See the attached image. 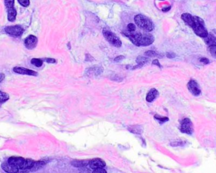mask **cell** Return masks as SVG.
<instances>
[{
	"instance_id": "obj_23",
	"label": "cell",
	"mask_w": 216,
	"mask_h": 173,
	"mask_svg": "<svg viewBox=\"0 0 216 173\" xmlns=\"http://www.w3.org/2000/svg\"><path fill=\"white\" fill-rule=\"evenodd\" d=\"M30 63L36 67H41L43 64V61L41 59L37 58H33L30 61Z\"/></svg>"
},
{
	"instance_id": "obj_28",
	"label": "cell",
	"mask_w": 216,
	"mask_h": 173,
	"mask_svg": "<svg viewBox=\"0 0 216 173\" xmlns=\"http://www.w3.org/2000/svg\"><path fill=\"white\" fill-rule=\"evenodd\" d=\"M127 30L129 32H134L136 30V26L135 24L130 23L127 25Z\"/></svg>"
},
{
	"instance_id": "obj_17",
	"label": "cell",
	"mask_w": 216,
	"mask_h": 173,
	"mask_svg": "<svg viewBox=\"0 0 216 173\" xmlns=\"http://www.w3.org/2000/svg\"><path fill=\"white\" fill-rule=\"evenodd\" d=\"M45 165V162H44L43 161H35L33 166L32 167L31 169H30V171H31V172L37 171L39 170L40 169H41L42 167H43Z\"/></svg>"
},
{
	"instance_id": "obj_30",
	"label": "cell",
	"mask_w": 216,
	"mask_h": 173,
	"mask_svg": "<svg viewBox=\"0 0 216 173\" xmlns=\"http://www.w3.org/2000/svg\"><path fill=\"white\" fill-rule=\"evenodd\" d=\"M92 173H107V172L103 168H98L94 169L93 171H92Z\"/></svg>"
},
{
	"instance_id": "obj_12",
	"label": "cell",
	"mask_w": 216,
	"mask_h": 173,
	"mask_svg": "<svg viewBox=\"0 0 216 173\" xmlns=\"http://www.w3.org/2000/svg\"><path fill=\"white\" fill-rule=\"evenodd\" d=\"M2 167L3 171L8 173H17L19 170V168L10 164L7 161L2 163Z\"/></svg>"
},
{
	"instance_id": "obj_16",
	"label": "cell",
	"mask_w": 216,
	"mask_h": 173,
	"mask_svg": "<svg viewBox=\"0 0 216 173\" xmlns=\"http://www.w3.org/2000/svg\"><path fill=\"white\" fill-rule=\"evenodd\" d=\"M34 161L31 159H25L23 164L19 169H24V170H29L32 168L34 164Z\"/></svg>"
},
{
	"instance_id": "obj_33",
	"label": "cell",
	"mask_w": 216,
	"mask_h": 173,
	"mask_svg": "<svg viewBox=\"0 0 216 173\" xmlns=\"http://www.w3.org/2000/svg\"><path fill=\"white\" fill-rule=\"evenodd\" d=\"M166 56L169 59H171V58H174L176 56V54L173 53H166Z\"/></svg>"
},
{
	"instance_id": "obj_15",
	"label": "cell",
	"mask_w": 216,
	"mask_h": 173,
	"mask_svg": "<svg viewBox=\"0 0 216 173\" xmlns=\"http://www.w3.org/2000/svg\"><path fill=\"white\" fill-rule=\"evenodd\" d=\"M181 19L190 27H192L193 26V16L189 13H183L181 15Z\"/></svg>"
},
{
	"instance_id": "obj_8",
	"label": "cell",
	"mask_w": 216,
	"mask_h": 173,
	"mask_svg": "<svg viewBox=\"0 0 216 173\" xmlns=\"http://www.w3.org/2000/svg\"><path fill=\"white\" fill-rule=\"evenodd\" d=\"M89 166L91 169L94 170L98 168H104L106 166V162L101 159L96 158L90 160Z\"/></svg>"
},
{
	"instance_id": "obj_37",
	"label": "cell",
	"mask_w": 216,
	"mask_h": 173,
	"mask_svg": "<svg viewBox=\"0 0 216 173\" xmlns=\"http://www.w3.org/2000/svg\"><path fill=\"white\" fill-rule=\"evenodd\" d=\"M5 78V75L3 73H0V82H2Z\"/></svg>"
},
{
	"instance_id": "obj_22",
	"label": "cell",
	"mask_w": 216,
	"mask_h": 173,
	"mask_svg": "<svg viewBox=\"0 0 216 173\" xmlns=\"http://www.w3.org/2000/svg\"><path fill=\"white\" fill-rule=\"evenodd\" d=\"M128 129L132 133H136V134H140L142 132V128H140L139 126H132V127H129Z\"/></svg>"
},
{
	"instance_id": "obj_14",
	"label": "cell",
	"mask_w": 216,
	"mask_h": 173,
	"mask_svg": "<svg viewBox=\"0 0 216 173\" xmlns=\"http://www.w3.org/2000/svg\"><path fill=\"white\" fill-rule=\"evenodd\" d=\"M89 160H77V159H75L73 160L71 162V164L73 166L76 167H84L87 166L89 165Z\"/></svg>"
},
{
	"instance_id": "obj_7",
	"label": "cell",
	"mask_w": 216,
	"mask_h": 173,
	"mask_svg": "<svg viewBox=\"0 0 216 173\" xmlns=\"http://www.w3.org/2000/svg\"><path fill=\"white\" fill-rule=\"evenodd\" d=\"M37 38L33 35H30L27 37L24 41V44L28 50L34 49L37 44Z\"/></svg>"
},
{
	"instance_id": "obj_4",
	"label": "cell",
	"mask_w": 216,
	"mask_h": 173,
	"mask_svg": "<svg viewBox=\"0 0 216 173\" xmlns=\"http://www.w3.org/2000/svg\"><path fill=\"white\" fill-rule=\"evenodd\" d=\"M102 34L105 39L109 42L111 45L116 48H120L121 46V41L119 38L116 36L114 33L108 28H104L102 30Z\"/></svg>"
},
{
	"instance_id": "obj_31",
	"label": "cell",
	"mask_w": 216,
	"mask_h": 173,
	"mask_svg": "<svg viewBox=\"0 0 216 173\" xmlns=\"http://www.w3.org/2000/svg\"><path fill=\"white\" fill-rule=\"evenodd\" d=\"M123 59H125V56H123V55H120V56H117L116 58H115L114 59V62L118 63V62L121 61Z\"/></svg>"
},
{
	"instance_id": "obj_20",
	"label": "cell",
	"mask_w": 216,
	"mask_h": 173,
	"mask_svg": "<svg viewBox=\"0 0 216 173\" xmlns=\"http://www.w3.org/2000/svg\"><path fill=\"white\" fill-rule=\"evenodd\" d=\"M149 61H150L149 58H146V57H144V56H141L137 57V58L136 59V62L137 63V64H139L142 67L145 64H146L147 63L149 62Z\"/></svg>"
},
{
	"instance_id": "obj_10",
	"label": "cell",
	"mask_w": 216,
	"mask_h": 173,
	"mask_svg": "<svg viewBox=\"0 0 216 173\" xmlns=\"http://www.w3.org/2000/svg\"><path fill=\"white\" fill-rule=\"evenodd\" d=\"M13 71L15 73H17L20 75H30V76H37L38 75V73L35 71L29 70L25 68H23V67H15L13 68Z\"/></svg>"
},
{
	"instance_id": "obj_25",
	"label": "cell",
	"mask_w": 216,
	"mask_h": 173,
	"mask_svg": "<svg viewBox=\"0 0 216 173\" xmlns=\"http://www.w3.org/2000/svg\"><path fill=\"white\" fill-rule=\"evenodd\" d=\"M15 0H5V5L6 8V10H9L14 8Z\"/></svg>"
},
{
	"instance_id": "obj_24",
	"label": "cell",
	"mask_w": 216,
	"mask_h": 173,
	"mask_svg": "<svg viewBox=\"0 0 216 173\" xmlns=\"http://www.w3.org/2000/svg\"><path fill=\"white\" fill-rule=\"evenodd\" d=\"M144 54H145L146 56H148V57H150V58H153V57L162 58V56H160V54H159L158 53H157L156 51H152V50L147 51L145 52Z\"/></svg>"
},
{
	"instance_id": "obj_21",
	"label": "cell",
	"mask_w": 216,
	"mask_h": 173,
	"mask_svg": "<svg viewBox=\"0 0 216 173\" xmlns=\"http://www.w3.org/2000/svg\"><path fill=\"white\" fill-rule=\"evenodd\" d=\"M10 99V96L7 93L0 91V103H4Z\"/></svg>"
},
{
	"instance_id": "obj_34",
	"label": "cell",
	"mask_w": 216,
	"mask_h": 173,
	"mask_svg": "<svg viewBox=\"0 0 216 173\" xmlns=\"http://www.w3.org/2000/svg\"><path fill=\"white\" fill-rule=\"evenodd\" d=\"M152 65H156L158 67H159V68L161 67V65H160V63L158 59H154L153 61H152Z\"/></svg>"
},
{
	"instance_id": "obj_19",
	"label": "cell",
	"mask_w": 216,
	"mask_h": 173,
	"mask_svg": "<svg viewBox=\"0 0 216 173\" xmlns=\"http://www.w3.org/2000/svg\"><path fill=\"white\" fill-rule=\"evenodd\" d=\"M204 41L209 47L216 45V37L212 34H208V36L204 38Z\"/></svg>"
},
{
	"instance_id": "obj_13",
	"label": "cell",
	"mask_w": 216,
	"mask_h": 173,
	"mask_svg": "<svg viewBox=\"0 0 216 173\" xmlns=\"http://www.w3.org/2000/svg\"><path fill=\"white\" fill-rule=\"evenodd\" d=\"M159 95V92L156 89H152L149 90L146 96V101L148 102H152L155 100Z\"/></svg>"
},
{
	"instance_id": "obj_3",
	"label": "cell",
	"mask_w": 216,
	"mask_h": 173,
	"mask_svg": "<svg viewBox=\"0 0 216 173\" xmlns=\"http://www.w3.org/2000/svg\"><path fill=\"white\" fill-rule=\"evenodd\" d=\"M193 18L194 24L192 27V28L193 29L195 34L200 37H206L208 36V32L205 27L204 20L201 18L196 16H193Z\"/></svg>"
},
{
	"instance_id": "obj_1",
	"label": "cell",
	"mask_w": 216,
	"mask_h": 173,
	"mask_svg": "<svg viewBox=\"0 0 216 173\" xmlns=\"http://www.w3.org/2000/svg\"><path fill=\"white\" fill-rule=\"evenodd\" d=\"M126 37H127L130 41L136 46H148L152 44L154 41L153 36L147 32H129V31H124L123 32Z\"/></svg>"
},
{
	"instance_id": "obj_9",
	"label": "cell",
	"mask_w": 216,
	"mask_h": 173,
	"mask_svg": "<svg viewBox=\"0 0 216 173\" xmlns=\"http://www.w3.org/2000/svg\"><path fill=\"white\" fill-rule=\"evenodd\" d=\"M25 159L23 158V157H14V156H13V157H10V158L8 159L7 162L10 164L20 169L22 165L23 164Z\"/></svg>"
},
{
	"instance_id": "obj_11",
	"label": "cell",
	"mask_w": 216,
	"mask_h": 173,
	"mask_svg": "<svg viewBox=\"0 0 216 173\" xmlns=\"http://www.w3.org/2000/svg\"><path fill=\"white\" fill-rule=\"evenodd\" d=\"M187 87L189 91L194 96H198L201 93V90H200L198 84L193 80H191L188 83Z\"/></svg>"
},
{
	"instance_id": "obj_27",
	"label": "cell",
	"mask_w": 216,
	"mask_h": 173,
	"mask_svg": "<svg viewBox=\"0 0 216 173\" xmlns=\"http://www.w3.org/2000/svg\"><path fill=\"white\" fill-rule=\"evenodd\" d=\"M18 2L24 7H27L30 5V0H18Z\"/></svg>"
},
{
	"instance_id": "obj_18",
	"label": "cell",
	"mask_w": 216,
	"mask_h": 173,
	"mask_svg": "<svg viewBox=\"0 0 216 173\" xmlns=\"http://www.w3.org/2000/svg\"><path fill=\"white\" fill-rule=\"evenodd\" d=\"M7 13H8V20L10 22H14L16 19V16H17V11L13 8H11L9 10H6Z\"/></svg>"
},
{
	"instance_id": "obj_6",
	"label": "cell",
	"mask_w": 216,
	"mask_h": 173,
	"mask_svg": "<svg viewBox=\"0 0 216 173\" xmlns=\"http://www.w3.org/2000/svg\"><path fill=\"white\" fill-rule=\"evenodd\" d=\"M180 130L181 132L187 133V134H192L193 132V128H192V123L190 119L188 118H184L181 123L180 125Z\"/></svg>"
},
{
	"instance_id": "obj_2",
	"label": "cell",
	"mask_w": 216,
	"mask_h": 173,
	"mask_svg": "<svg viewBox=\"0 0 216 173\" xmlns=\"http://www.w3.org/2000/svg\"><path fill=\"white\" fill-rule=\"evenodd\" d=\"M134 20L138 28L147 32H151L154 28V25L152 22L142 14L136 15L134 18Z\"/></svg>"
},
{
	"instance_id": "obj_5",
	"label": "cell",
	"mask_w": 216,
	"mask_h": 173,
	"mask_svg": "<svg viewBox=\"0 0 216 173\" xmlns=\"http://www.w3.org/2000/svg\"><path fill=\"white\" fill-rule=\"evenodd\" d=\"M5 30L8 34L12 36L17 37L21 36L24 33V29L20 25H13L6 27Z\"/></svg>"
},
{
	"instance_id": "obj_39",
	"label": "cell",
	"mask_w": 216,
	"mask_h": 173,
	"mask_svg": "<svg viewBox=\"0 0 216 173\" xmlns=\"http://www.w3.org/2000/svg\"><path fill=\"white\" fill-rule=\"evenodd\" d=\"M161 1H163V0H161Z\"/></svg>"
},
{
	"instance_id": "obj_35",
	"label": "cell",
	"mask_w": 216,
	"mask_h": 173,
	"mask_svg": "<svg viewBox=\"0 0 216 173\" xmlns=\"http://www.w3.org/2000/svg\"><path fill=\"white\" fill-rule=\"evenodd\" d=\"M200 61L202 62L203 63H204V64H205V65H207V64H208L209 63V59H208L207 58H201V59H200Z\"/></svg>"
},
{
	"instance_id": "obj_26",
	"label": "cell",
	"mask_w": 216,
	"mask_h": 173,
	"mask_svg": "<svg viewBox=\"0 0 216 173\" xmlns=\"http://www.w3.org/2000/svg\"><path fill=\"white\" fill-rule=\"evenodd\" d=\"M209 51L212 56H213L214 58H216V45L209 47Z\"/></svg>"
},
{
	"instance_id": "obj_29",
	"label": "cell",
	"mask_w": 216,
	"mask_h": 173,
	"mask_svg": "<svg viewBox=\"0 0 216 173\" xmlns=\"http://www.w3.org/2000/svg\"><path fill=\"white\" fill-rule=\"evenodd\" d=\"M155 118H156V119H158V121H159L161 123H164V122L168 121V119H168L167 118H166V117H160L159 116H158V115H156V116H155Z\"/></svg>"
},
{
	"instance_id": "obj_32",
	"label": "cell",
	"mask_w": 216,
	"mask_h": 173,
	"mask_svg": "<svg viewBox=\"0 0 216 173\" xmlns=\"http://www.w3.org/2000/svg\"><path fill=\"white\" fill-rule=\"evenodd\" d=\"M45 61L49 63H55L56 60L53 58H45L44 59Z\"/></svg>"
},
{
	"instance_id": "obj_38",
	"label": "cell",
	"mask_w": 216,
	"mask_h": 173,
	"mask_svg": "<svg viewBox=\"0 0 216 173\" xmlns=\"http://www.w3.org/2000/svg\"><path fill=\"white\" fill-rule=\"evenodd\" d=\"M170 9H171V6H168V7H167V8H163V9H162V11H164V12H167V11H168Z\"/></svg>"
},
{
	"instance_id": "obj_36",
	"label": "cell",
	"mask_w": 216,
	"mask_h": 173,
	"mask_svg": "<svg viewBox=\"0 0 216 173\" xmlns=\"http://www.w3.org/2000/svg\"><path fill=\"white\" fill-rule=\"evenodd\" d=\"M30 172L29 170H24V169H19L17 173H28Z\"/></svg>"
}]
</instances>
